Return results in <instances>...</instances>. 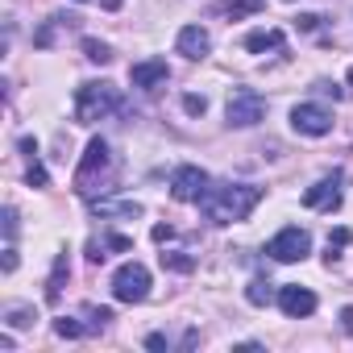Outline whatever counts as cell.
I'll return each instance as SVG.
<instances>
[{"label": "cell", "mask_w": 353, "mask_h": 353, "mask_svg": "<svg viewBox=\"0 0 353 353\" xmlns=\"http://www.w3.org/2000/svg\"><path fill=\"white\" fill-rule=\"evenodd\" d=\"M341 183H345V174H341V170L324 174L320 183H312V188L303 192V208H312V212H336V208H341V200H345Z\"/></svg>", "instance_id": "52a82bcc"}, {"label": "cell", "mask_w": 353, "mask_h": 353, "mask_svg": "<svg viewBox=\"0 0 353 353\" xmlns=\"http://www.w3.org/2000/svg\"><path fill=\"white\" fill-rule=\"evenodd\" d=\"M5 237H9V241L17 237V208H13V204L5 208Z\"/></svg>", "instance_id": "d4e9b609"}, {"label": "cell", "mask_w": 353, "mask_h": 353, "mask_svg": "<svg viewBox=\"0 0 353 353\" xmlns=\"http://www.w3.org/2000/svg\"><path fill=\"white\" fill-rule=\"evenodd\" d=\"M245 299H250L254 307H266V303L274 299V291H270V283H262V279H254V283L245 287Z\"/></svg>", "instance_id": "d6986e66"}, {"label": "cell", "mask_w": 353, "mask_h": 353, "mask_svg": "<svg viewBox=\"0 0 353 353\" xmlns=\"http://www.w3.org/2000/svg\"><path fill=\"white\" fill-rule=\"evenodd\" d=\"M316 88H320V92H324V96H332V100H341V96H345V92H341V88H336V83H316Z\"/></svg>", "instance_id": "4dcf8cb0"}, {"label": "cell", "mask_w": 353, "mask_h": 353, "mask_svg": "<svg viewBox=\"0 0 353 353\" xmlns=\"http://www.w3.org/2000/svg\"><path fill=\"white\" fill-rule=\"evenodd\" d=\"M108 170H112V150H108V141H104V137H92V141H88V150H83V162H79V170H75V192L92 200L96 192H104L96 179H104Z\"/></svg>", "instance_id": "3957f363"}, {"label": "cell", "mask_w": 353, "mask_h": 353, "mask_svg": "<svg viewBox=\"0 0 353 353\" xmlns=\"http://www.w3.org/2000/svg\"><path fill=\"white\" fill-rule=\"evenodd\" d=\"M341 328L353 332V307H341Z\"/></svg>", "instance_id": "1f68e13d"}, {"label": "cell", "mask_w": 353, "mask_h": 353, "mask_svg": "<svg viewBox=\"0 0 353 353\" xmlns=\"http://www.w3.org/2000/svg\"><path fill=\"white\" fill-rule=\"evenodd\" d=\"M266 117V100L258 96V92H250V88H241V92H233L229 96V108H225V121L233 125V129H254L258 121Z\"/></svg>", "instance_id": "277c9868"}, {"label": "cell", "mask_w": 353, "mask_h": 353, "mask_svg": "<svg viewBox=\"0 0 353 353\" xmlns=\"http://www.w3.org/2000/svg\"><path fill=\"white\" fill-rule=\"evenodd\" d=\"M112 295L121 303H141L150 295V270L141 262H125L117 274H112Z\"/></svg>", "instance_id": "8992f818"}, {"label": "cell", "mask_w": 353, "mask_h": 353, "mask_svg": "<svg viewBox=\"0 0 353 353\" xmlns=\"http://www.w3.org/2000/svg\"><path fill=\"white\" fill-rule=\"evenodd\" d=\"M150 237H154V241H170V237H174V229H170V225H154V233H150Z\"/></svg>", "instance_id": "484cf974"}, {"label": "cell", "mask_w": 353, "mask_h": 353, "mask_svg": "<svg viewBox=\"0 0 353 353\" xmlns=\"http://www.w3.org/2000/svg\"><path fill=\"white\" fill-rule=\"evenodd\" d=\"M17 270V250H13V241H9V250H5V274H13Z\"/></svg>", "instance_id": "83f0119b"}, {"label": "cell", "mask_w": 353, "mask_h": 353, "mask_svg": "<svg viewBox=\"0 0 353 353\" xmlns=\"http://www.w3.org/2000/svg\"><path fill=\"white\" fill-rule=\"evenodd\" d=\"M129 79H133V88L154 92V88H162L170 79V67H166V59H141V63L129 67Z\"/></svg>", "instance_id": "8fae6325"}, {"label": "cell", "mask_w": 353, "mask_h": 353, "mask_svg": "<svg viewBox=\"0 0 353 353\" xmlns=\"http://www.w3.org/2000/svg\"><path fill=\"white\" fill-rule=\"evenodd\" d=\"M279 307H283V316L303 320V316L316 312V295L307 287H299V283H287V287H279Z\"/></svg>", "instance_id": "30bf717a"}, {"label": "cell", "mask_w": 353, "mask_h": 353, "mask_svg": "<svg viewBox=\"0 0 353 353\" xmlns=\"http://www.w3.org/2000/svg\"><path fill=\"white\" fill-rule=\"evenodd\" d=\"M79 5H92V0H79ZM96 5H104V9L112 13V9H121V0H96Z\"/></svg>", "instance_id": "d6a6232c"}, {"label": "cell", "mask_w": 353, "mask_h": 353, "mask_svg": "<svg viewBox=\"0 0 353 353\" xmlns=\"http://www.w3.org/2000/svg\"><path fill=\"white\" fill-rule=\"evenodd\" d=\"M266 9V0H229V5H221V13L229 21H241V17H258Z\"/></svg>", "instance_id": "5bb4252c"}, {"label": "cell", "mask_w": 353, "mask_h": 353, "mask_svg": "<svg viewBox=\"0 0 353 353\" xmlns=\"http://www.w3.org/2000/svg\"><path fill=\"white\" fill-rule=\"evenodd\" d=\"M283 38H287L283 30H254V34H245V42H241V46H245L250 54H266V50H279V46H283Z\"/></svg>", "instance_id": "4fadbf2b"}, {"label": "cell", "mask_w": 353, "mask_h": 353, "mask_svg": "<svg viewBox=\"0 0 353 353\" xmlns=\"http://www.w3.org/2000/svg\"><path fill=\"white\" fill-rule=\"evenodd\" d=\"M258 204H262V188L254 183H208V192L200 196V212L212 225H237Z\"/></svg>", "instance_id": "6da1fadb"}, {"label": "cell", "mask_w": 353, "mask_h": 353, "mask_svg": "<svg viewBox=\"0 0 353 353\" xmlns=\"http://www.w3.org/2000/svg\"><path fill=\"white\" fill-rule=\"evenodd\" d=\"M92 212H96V216H141V204H137V200H121V204L100 200V204H92Z\"/></svg>", "instance_id": "9a60e30c"}, {"label": "cell", "mask_w": 353, "mask_h": 353, "mask_svg": "<svg viewBox=\"0 0 353 353\" xmlns=\"http://www.w3.org/2000/svg\"><path fill=\"white\" fill-rule=\"evenodd\" d=\"M291 129L295 133H303V137H324V133H332V112L324 108V104H295L291 108Z\"/></svg>", "instance_id": "9c48e42d"}, {"label": "cell", "mask_w": 353, "mask_h": 353, "mask_svg": "<svg viewBox=\"0 0 353 353\" xmlns=\"http://www.w3.org/2000/svg\"><path fill=\"white\" fill-rule=\"evenodd\" d=\"M79 46H83V54H88L92 63H100V67H104V63H112V50H108L104 42H96V38H83Z\"/></svg>", "instance_id": "ffe728a7"}, {"label": "cell", "mask_w": 353, "mask_h": 353, "mask_svg": "<svg viewBox=\"0 0 353 353\" xmlns=\"http://www.w3.org/2000/svg\"><path fill=\"white\" fill-rule=\"evenodd\" d=\"M158 262H162V270H174V274H192V270H196V258H188V254H179V250H166Z\"/></svg>", "instance_id": "e0dca14e"}, {"label": "cell", "mask_w": 353, "mask_h": 353, "mask_svg": "<svg viewBox=\"0 0 353 353\" xmlns=\"http://www.w3.org/2000/svg\"><path fill=\"white\" fill-rule=\"evenodd\" d=\"M34 324V312L30 307H13L9 312V328H30Z\"/></svg>", "instance_id": "cb8c5ba5"}, {"label": "cell", "mask_w": 353, "mask_h": 353, "mask_svg": "<svg viewBox=\"0 0 353 353\" xmlns=\"http://www.w3.org/2000/svg\"><path fill=\"white\" fill-rule=\"evenodd\" d=\"M349 88H353V67H349Z\"/></svg>", "instance_id": "836d02e7"}, {"label": "cell", "mask_w": 353, "mask_h": 353, "mask_svg": "<svg viewBox=\"0 0 353 353\" xmlns=\"http://www.w3.org/2000/svg\"><path fill=\"white\" fill-rule=\"evenodd\" d=\"M104 245H108V250H129V245H133V241H129V237H121V233H112V237H108V241H104Z\"/></svg>", "instance_id": "4316f807"}, {"label": "cell", "mask_w": 353, "mask_h": 353, "mask_svg": "<svg viewBox=\"0 0 353 353\" xmlns=\"http://www.w3.org/2000/svg\"><path fill=\"white\" fill-rule=\"evenodd\" d=\"M208 170H200V166H179L170 174V196L179 200V204H200V196L208 192Z\"/></svg>", "instance_id": "ba28073f"}, {"label": "cell", "mask_w": 353, "mask_h": 353, "mask_svg": "<svg viewBox=\"0 0 353 353\" xmlns=\"http://www.w3.org/2000/svg\"><path fill=\"white\" fill-rule=\"evenodd\" d=\"M349 241H353V233H349V229H332V233H328V254H324V262L332 266V262L341 258V250H345Z\"/></svg>", "instance_id": "ac0fdd59"}, {"label": "cell", "mask_w": 353, "mask_h": 353, "mask_svg": "<svg viewBox=\"0 0 353 353\" xmlns=\"http://www.w3.org/2000/svg\"><path fill=\"white\" fill-rule=\"evenodd\" d=\"M287 5H291V0H287Z\"/></svg>", "instance_id": "e575fe53"}, {"label": "cell", "mask_w": 353, "mask_h": 353, "mask_svg": "<svg viewBox=\"0 0 353 353\" xmlns=\"http://www.w3.org/2000/svg\"><path fill=\"white\" fill-rule=\"evenodd\" d=\"M183 112H188V117H204V112H208V100L188 92V96H183Z\"/></svg>", "instance_id": "603a6c76"}, {"label": "cell", "mask_w": 353, "mask_h": 353, "mask_svg": "<svg viewBox=\"0 0 353 353\" xmlns=\"http://www.w3.org/2000/svg\"><path fill=\"white\" fill-rule=\"evenodd\" d=\"M174 46H179V54H188V59H204L212 50V38H208L204 26H183L179 38H174Z\"/></svg>", "instance_id": "7c38bea8"}, {"label": "cell", "mask_w": 353, "mask_h": 353, "mask_svg": "<svg viewBox=\"0 0 353 353\" xmlns=\"http://www.w3.org/2000/svg\"><path fill=\"white\" fill-rule=\"evenodd\" d=\"M71 274V266H67V254H59L54 258V270H50V279H46V299L50 303H59V295H63V279Z\"/></svg>", "instance_id": "2e32d148"}, {"label": "cell", "mask_w": 353, "mask_h": 353, "mask_svg": "<svg viewBox=\"0 0 353 353\" xmlns=\"http://www.w3.org/2000/svg\"><path fill=\"white\" fill-rule=\"evenodd\" d=\"M266 254H270L274 262H303V258L312 254V237H307V229L287 225V229H279V233L270 237Z\"/></svg>", "instance_id": "5b68a950"}, {"label": "cell", "mask_w": 353, "mask_h": 353, "mask_svg": "<svg viewBox=\"0 0 353 353\" xmlns=\"http://www.w3.org/2000/svg\"><path fill=\"white\" fill-rule=\"evenodd\" d=\"M54 332H59V336H67V341H75V336H83V324H75V320L59 316V320H54Z\"/></svg>", "instance_id": "7402d4cb"}, {"label": "cell", "mask_w": 353, "mask_h": 353, "mask_svg": "<svg viewBox=\"0 0 353 353\" xmlns=\"http://www.w3.org/2000/svg\"><path fill=\"white\" fill-rule=\"evenodd\" d=\"M26 179H30V188H50V174H46V166L38 158H30V174H26Z\"/></svg>", "instance_id": "44dd1931"}, {"label": "cell", "mask_w": 353, "mask_h": 353, "mask_svg": "<svg viewBox=\"0 0 353 353\" xmlns=\"http://www.w3.org/2000/svg\"><path fill=\"white\" fill-rule=\"evenodd\" d=\"M145 345H150V349H170V341H166L162 332H150V336H145Z\"/></svg>", "instance_id": "f1b7e54d"}, {"label": "cell", "mask_w": 353, "mask_h": 353, "mask_svg": "<svg viewBox=\"0 0 353 353\" xmlns=\"http://www.w3.org/2000/svg\"><path fill=\"white\" fill-rule=\"evenodd\" d=\"M295 26H299V30H316V26H320V17H316V13H303Z\"/></svg>", "instance_id": "f546056e"}, {"label": "cell", "mask_w": 353, "mask_h": 353, "mask_svg": "<svg viewBox=\"0 0 353 353\" xmlns=\"http://www.w3.org/2000/svg\"><path fill=\"white\" fill-rule=\"evenodd\" d=\"M117 108H125L121 104V92L112 88V83H79V92H75V121L79 125H96V121H104L108 112H117Z\"/></svg>", "instance_id": "7a4b0ae2"}]
</instances>
